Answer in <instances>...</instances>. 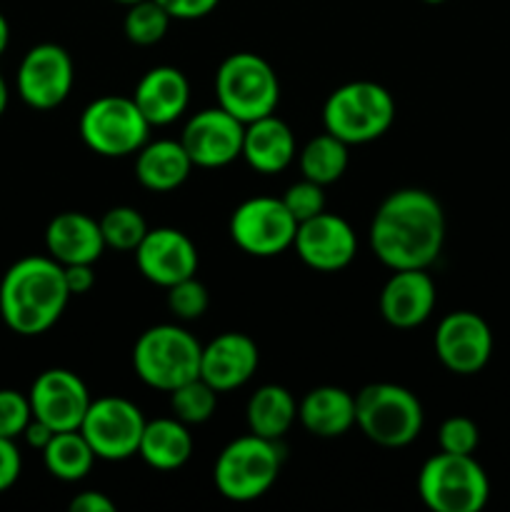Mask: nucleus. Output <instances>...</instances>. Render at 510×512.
I'll return each instance as SVG.
<instances>
[{
    "instance_id": "nucleus-24",
    "label": "nucleus",
    "mask_w": 510,
    "mask_h": 512,
    "mask_svg": "<svg viewBox=\"0 0 510 512\" xmlns=\"http://www.w3.org/2000/svg\"><path fill=\"white\" fill-rule=\"evenodd\" d=\"M193 160L180 140H155L135 153V178L153 193L180 188L193 170Z\"/></svg>"
},
{
    "instance_id": "nucleus-19",
    "label": "nucleus",
    "mask_w": 510,
    "mask_h": 512,
    "mask_svg": "<svg viewBox=\"0 0 510 512\" xmlns=\"http://www.w3.org/2000/svg\"><path fill=\"white\" fill-rule=\"evenodd\" d=\"M435 308V283L425 270H393L380 293V313L393 328H418Z\"/></svg>"
},
{
    "instance_id": "nucleus-37",
    "label": "nucleus",
    "mask_w": 510,
    "mask_h": 512,
    "mask_svg": "<svg viewBox=\"0 0 510 512\" xmlns=\"http://www.w3.org/2000/svg\"><path fill=\"white\" fill-rule=\"evenodd\" d=\"M173 20H198L213 13L220 0H158Z\"/></svg>"
},
{
    "instance_id": "nucleus-5",
    "label": "nucleus",
    "mask_w": 510,
    "mask_h": 512,
    "mask_svg": "<svg viewBox=\"0 0 510 512\" xmlns=\"http://www.w3.org/2000/svg\"><path fill=\"white\" fill-rule=\"evenodd\" d=\"M283 465L278 440L245 435L225 445L213 468L218 493L233 503H253L275 485Z\"/></svg>"
},
{
    "instance_id": "nucleus-30",
    "label": "nucleus",
    "mask_w": 510,
    "mask_h": 512,
    "mask_svg": "<svg viewBox=\"0 0 510 512\" xmlns=\"http://www.w3.org/2000/svg\"><path fill=\"white\" fill-rule=\"evenodd\" d=\"M170 15L158 0H138L128 5L123 20V33L135 45H155L165 38L170 28Z\"/></svg>"
},
{
    "instance_id": "nucleus-41",
    "label": "nucleus",
    "mask_w": 510,
    "mask_h": 512,
    "mask_svg": "<svg viewBox=\"0 0 510 512\" xmlns=\"http://www.w3.org/2000/svg\"><path fill=\"white\" fill-rule=\"evenodd\" d=\"M8 43H10V25H8V20H5V15L0 13V55L5 53Z\"/></svg>"
},
{
    "instance_id": "nucleus-31",
    "label": "nucleus",
    "mask_w": 510,
    "mask_h": 512,
    "mask_svg": "<svg viewBox=\"0 0 510 512\" xmlns=\"http://www.w3.org/2000/svg\"><path fill=\"white\" fill-rule=\"evenodd\" d=\"M100 230H103L108 248L135 250L150 228L143 215H140V210L130 208V205H118V208H110L100 218Z\"/></svg>"
},
{
    "instance_id": "nucleus-20",
    "label": "nucleus",
    "mask_w": 510,
    "mask_h": 512,
    "mask_svg": "<svg viewBox=\"0 0 510 512\" xmlns=\"http://www.w3.org/2000/svg\"><path fill=\"white\" fill-rule=\"evenodd\" d=\"M45 248L60 265H95L108 248L100 230V220L85 213L55 215L45 228Z\"/></svg>"
},
{
    "instance_id": "nucleus-15",
    "label": "nucleus",
    "mask_w": 510,
    "mask_h": 512,
    "mask_svg": "<svg viewBox=\"0 0 510 512\" xmlns=\"http://www.w3.org/2000/svg\"><path fill=\"white\" fill-rule=\"evenodd\" d=\"M245 123L223 108H205L195 113L183 128L180 143L195 168H223L243 153Z\"/></svg>"
},
{
    "instance_id": "nucleus-28",
    "label": "nucleus",
    "mask_w": 510,
    "mask_h": 512,
    "mask_svg": "<svg viewBox=\"0 0 510 512\" xmlns=\"http://www.w3.org/2000/svg\"><path fill=\"white\" fill-rule=\"evenodd\" d=\"M298 163L303 178L325 188V185L343 178L345 168H348V143L325 130L323 135H315L313 140H308V145L298 153Z\"/></svg>"
},
{
    "instance_id": "nucleus-14",
    "label": "nucleus",
    "mask_w": 510,
    "mask_h": 512,
    "mask_svg": "<svg viewBox=\"0 0 510 512\" xmlns=\"http://www.w3.org/2000/svg\"><path fill=\"white\" fill-rule=\"evenodd\" d=\"M33 418L55 433L78 430L90 408V393L83 380L65 368H50L35 378L28 393Z\"/></svg>"
},
{
    "instance_id": "nucleus-26",
    "label": "nucleus",
    "mask_w": 510,
    "mask_h": 512,
    "mask_svg": "<svg viewBox=\"0 0 510 512\" xmlns=\"http://www.w3.org/2000/svg\"><path fill=\"white\" fill-rule=\"evenodd\" d=\"M248 428L265 440H280L298 420V403L283 385H263L248 400Z\"/></svg>"
},
{
    "instance_id": "nucleus-10",
    "label": "nucleus",
    "mask_w": 510,
    "mask_h": 512,
    "mask_svg": "<svg viewBox=\"0 0 510 512\" xmlns=\"http://www.w3.org/2000/svg\"><path fill=\"white\" fill-rule=\"evenodd\" d=\"M145 423L148 420L130 400L98 398L90 403L78 430L90 443L95 458L118 463V460H128L138 453Z\"/></svg>"
},
{
    "instance_id": "nucleus-33",
    "label": "nucleus",
    "mask_w": 510,
    "mask_h": 512,
    "mask_svg": "<svg viewBox=\"0 0 510 512\" xmlns=\"http://www.w3.org/2000/svg\"><path fill=\"white\" fill-rule=\"evenodd\" d=\"M288 208V213L293 215L295 223H305V220L315 218L318 213L325 210V193H323V185L313 183V180L303 178L300 183H293L285 195L280 198Z\"/></svg>"
},
{
    "instance_id": "nucleus-22",
    "label": "nucleus",
    "mask_w": 510,
    "mask_h": 512,
    "mask_svg": "<svg viewBox=\"0 0 510 512\" xmlns=\"http://www.w3.org/2000/svg\"><path fill=\"white\" fill-rule=\"evenodd\" d=\"M245 163L263 175L283 173L295 160V135L285 120L275 118V113L265 118L245 123L243 153Z\"/></svg>"
},
{
    "instance_id": "nucleus-16",
    "label": "nucleus",
    "mask_w": 510,
    "mask_h": 512,
    "mask_svg": "<svg viewBox=\"0 0 510 512\" xmlns=\"http://www.w3.org/2000/svg\"><path fill=\"white\" fill-rule=\"evenodd\" d=\"M293 248L308 268L318 273H338L353 263L358 253V238L340 215L323 210L315 218L298 223Z\"/></svg>"
},
{
    "instance_id": "nucleus-17",
    "label": "nucleus",
    "mask_w": 510,
    "mask_h": 512,
    "mask_svg": "<svg viewBox=\"0 0 510 512\" xmlns=\"http://www.w3.org/2000/svg\"><path fill=\"white\" fill-rule=\"evenodd\" d=\"M133 253L143 278L160 288H170L198 273V248L175 228L148 230Z\"/></svg>"
},
{
    "instance_id": "nucleus-35",
    "label": "nucleus",
    "mask_w": 510,
    "mask_h": 512,
    "mask_svg": "<svg viewBox=\"0 0 510 512\" xmlns=\"http://www.w3.org/2000/svg\"><path fill=\"white\" fill-rule=\"evenodd\" d=\"M33 420L28 395L18 390H0V438H20Z\"/></svg>"
},
{
    "instance_id": "nucleus-18",
    "label": "nucleus",
    "mask_w": 510,
    "mask_h": 512,
    "mask_svg": "<svg viewBox=\"0 0 510 512\" xmlns=\"http://www.w3.org/2000/svg\"><path fill=\"white\" fill-rule=\"evenodd\" d=\"M258 363L260 353L253 338L243 333H223L203 345L200 378L213 385L218 393H228L248 383L258 370Z\"/></svg>"
},
{
    "instance_id": "nucleus-39",
    "label": "nucleus",
    "mask_w": 510,
    "mask_h": 512,
    "mask_svg": "<svg viewBox=\"0 0 510 512\" xmlns=\"http://www.w3.org/2000/svg\"><path fill=\"white\" fill-rule=\"evenodd\" d=\"M113 500L108 495L98 493V490H88V493H80L78 498L70 500V512H115Z\"/></svg>"
},
{
    "instance_id": "nucleus-11",
    "label": "nucleus",
    "mask_w": 510,
    "mask_h": 512,
    "mask_svg": "<svg viewBox=\"0 0 510 512\" xmlns=\"http://www.w3.org/2000/svg\"><path fill=\"white\" fill-rule=\"evenodd\" d=\"M295 223L280 198H250L233 210L230 238L253 258H273L293 248Z\"/></svg>"
},
{
    "instance_id": "nucleus-25",
    "label": "nucleus",
    "mask_w": 510,
    "mask_h": 512,
    "mask_svg": "<svg viewBox=\"0 0 510 512\" xmlns=\"http://www.w3.org/2000/svg\"><path fill=\"white\" fill-rule=\"evenodd\" d=\"M138 455L155 470H178L193 455V435L178 418L145 423Z\"/></svg>"
},
{
    "instance_id": "nucleus-12",
    "label": "nucleus",
    "mask_w": 510,
    "mask_h": 512,
    "mask_svg": "<svg viewBox=\"0 0 510 512\" xmlns=\"http://www.w3.org/2000/svg\"><path fill=\"white\" fill-rule=\"evenodd\" d=\"M75 83L73 58L55 43H40L20 60L15 85L23 103L35 110H53L70 95Z\"/></svg>"
},
{
    "instance_id": "nucleus-7",
    "label": "nucleus",
    "mask_w": 510,
    "mask_h": 512,
    "mask_svg": "<svg viewBox=\"0 0 510 512\" xmlns=\"http://www.w3.org/2000/svg\"><path fill=\"white\" fill-rule=\"evenodd\" d=\"M418 493L433 512H480L490 498V483L473 455L440 450L420 468Z\"/></svg>"
},
{
    "instance_id": "nucleus-44",
    "label": "nucleus",
    "mask_w": 510,
    "mask_h": 512,
    "mask_svg": "<svg viewBox=\"0 0 510 512\" xmlns=\"http://www.w3.org/2000/svg\"><path fill=\"white\" fill-rule=\"evenodd\" d=\"M423 3H430V5H440V3H445V0H423Z\"/></svg>"
},
{
    "instance_id": "nucleus-6",
    "label": "nucleus",
    "mask_w": 510,
    "mask_h": 512,
    "mask_svg": "<svg viewBox=\"0 0 510 512\" xmlns=\"http://www.w3.org/2000/svg\"><path fill=\"white\" fill-rule=\"evenodd\" d=\"M200 355L203 345L188 330L180 325H155L135 340L133 368L145 385L170 393L198 378Z\"/></svg>"
},
{
    "instance_id": "nucleus-38",
    "label": "nucleus",
    "mask_w": 510,
    "mask_h": 512,
    "mask_svg": "<svg viewBox=\"0 0 510 512\" xmlns=\"http://www.w3.org/2000/svg\"><path fill=\"white\" fill-rule=\"evenodd\" d=\"M65 285H68L70 295H85L93 290L95 273L93 265H63Z\"/></svg>"
},
{
    "instance_id": "nucleus-13",
    "label": "nucleus",
    "mask_w": 510,
    "mask_h": 512,
    "mask_svg": "<svg viewBox=\"0 0 510 512\" xmlns=\"http://www.w3.org/2000/svg\"><path fill=\"white\" fill-rule=\"evenodd\" d=\"M435 355L450 373H480L493 355L490 325L470 310H455L445 315L435 330Z\"/></svg>"
},
{
    "instance_id": "nucleus-42",
    "label": "nucleus",
    "mask_w": 510,
    "mask_h": 512,
    "mask_svg": "<svg viewBox=\"0 0 510 512\" xmlns=\"http://www.w3.org/2000/svg\"><path fill=\"white\" fill-rule=\"evenodd\" d=\"M5 108H8V85H5L3 75H0V115L5 113Z\"/></svg>"
},
{
    "instance_id": "nucleus-2",
    "label": "nucleus",
    "mask_w": 510,
    "mask_h": 512,
    "mask_svg": "<svg viewBox=\"0 0 510 512\" xmlns=\"http://www.w3.org/2000/svg\"><path fill=\"white\" fill-rule=\"evenodd\" d=\"M70 298L63 265L50 255L18 260L0 280V315L13 333L25 338L48 333Z\"/></svg>"
},
{
    "instance_id": "nucleus-29",
    "label": "nucleus",
    "mask_w": 510,
    "mask_h": 512,
    "mask_svg": "<svg viewBox=\"0 0 510 512\" xmlns=\"http://www.w3.org/2000/svg\"><path fill=\"white\" fill-rule=\"evenodd\" d=\"M215 408H218V390L205 383L200 375L170 390V410H173V418H178L180 423H208L215 415Z\"/></svg>"
},
{
    "instance_id": "nucleus-3",
    "label": "nucleus",
    "mask_w": 510,
    "mask_h": 512,
    "mask_svg": "<svg viewBox=\"0 0 510 512\" xmlns=\"http://www.w3.org/2000/svg\"><path fill=\"white\" fill-rule=\"evenodd\" d=\"M395 100L383 85L355 80L335 88L323 105V125L348 145L373 143L390 130Z\"/></svg>"
},
{
    "instance_id": "nucleus-1",
    "label": "nucleus",
    "mask_w": 510,
    "mask_h": 512,
    "mask_svg": "<svg viewBox=\"0 0 510 512\" xmlns=\"http://www.w3.org/2000/svg\"><path fill=\"white\" fill-rule=\"evenodd\" d=\"M443 243L445 213L428 190H395L370 223V248L390 270H428Z\"/></svg>"
},
{
    "instance_id": "nucleus-9",
    "label": "nucleus",
    "mask_w": 510,
    "mask_h": 512,
    "mask_svg": "<svg viewBox=\"0 0 510 512\" xmlns=\"http://www.w3.org/2000/svg\"><path fill=\"white\" fill-rule=\"evenodd\" d=\"M153 125L140 113L138 103L125 95H103L85 105L80 115V138L103 158L135 155L148 143Z\"/></svg>"
},
{
    "instance_id": "nucleus-32",
    "label": "nucleus",
    "mask_w": 510,
    "mask_h": 512,
    "mask_svg": "<svg viewBox=\"0 0 510 512\" xmlns=\"http://www.w3.org/2000/svg\"><path fill=\"white\" fill-rule=\"evenodd\" d=\"M165 290H168V308L175 318L198 320L208 310V288L195 275Z\"/></svg>"
},
{
    "instance_id": "nucleus-27",
    "label": "nucleus",
    "mask_w": 510,
    "mask_h": 512,
    "mask_svg": "<svg viewBox=\"0 0 510 512\" xmlns=\"http://www.w3.org/2000/svg\"><path fill=\"white\" fill-rule=\"evenodd\" d=\"M95 453L80 430H63L43 448V463L53 478L63 483H78L93 470Z\"/></svg>"
},
{
    "instance_id": "nucleus-21",
    "label": "nucleus",
    "mask_w": 510,
    "mask_h": 512,
    "mask_svg": "<svg viewBox=\"0 0 510 512\" xmlns=\"http://www.w3.org/2000/svg\"><path fill=\"white\" fill-rule=\"evenodd\" d=\"M133 100L150 125H170L190 103L188 78L173 65H155L138 80Z\"/></svg>"
},
{
    "instance_id": "nucleus-4",
    "label": "nucleus",
    "mask_w": 510,
    "mask_h": 512,
    "mask_svg": "<svg viewBox=\"0 0 510 512\" xmlns=\"http://www.w3.org/2000/svg\"><path fill=\"white\" fill-rule=\"evenodd\" d=\"M355 425L383 448H405L423 430V405L408 388L370 383L355 395Z\"/></svg>"
},
{
    "instance_id": "nucleus-36",
    "label": "nucleus",
    "mask_w": 510,
    "mask_h": 512,
    "mask_svg": "<svg viewBox=\"0 0 510 512\" xmlns=\"http://www.w3.org/2000/svg\"><path fill=\"white\" fill-rule=\"evenodd\" d=\"M23 470V458L15 445V440L0 438V493L13 488Z\"/></svg>"
},
{
    "instance_id": "nucleus-40",
    "label": "nucleus",
    "mask_w": 510,
    "mask_h": 512,
    "mask_svg": "<svg viewBox=\"0 0 510 512\" xmlns=\"http://www.w3.org/2000/svg\"><path fill=\"white\" fill-rule=\"evenodd\" d=\"M25 440H28V445L30 448H35V450H43L45 445L50 443V438H53L55 435V430H50L48 425L45 423H40L38 418H33L28 423V428H25Z\"/></svg>"
},
{
    "instance_id": "nucleus-8",
    "label": "nucleus",
    "mask_w": 510,
    "mask_h": 512,
    "mask_svg": "<svg viewBox=\"0 0 510 512\" xmlns=\"http://www.w3.org/2000/svg\"><path fill=\"white\" fill-rule=\"evenodd\" d=\"M218 105L238 118L253 123L275 113L280 100V83L273 65L255 53H233L220 63L215 73Z\"/></svg>"
},
{
    "instance_id": "nucleus-34",
    "label": "nucleus",
    "mask_w": 510,
    "mask_h": 512,
    "mask_svg": "<svg viewBox=\"0 0 510 512\" xmlns=\"http://www.w3.org/2000/svg\"><path fill=\"white\" fill-rule=\"evenodd\" d=\"M480 443L478 425L463 415H453V418L443 420L438 430V445L443 453L453 455H473Z\"/></svg>"
},
{
    "instance_id": "nucleus-43",
    "label": "nucleus",
    "mask_w": 510,
    "mask_h": 512,
    "mask_svg": "<svg viewBox=\"0 0 510 512\" xmlns=\"http://www.w3.org/2000/svg\"><path fill=\"white\" fill-rule=\"evenodd\" d=\"M115 3H120V5H133V3H138V0H115Z\"/></svg>"
},
{
    "instance_id": "nucleus-23",
    "label": "nucleus",
    "mask_w": 510,
    "mask_h": 512,
    "mask_svg": "<svg viewBox=\"0 0 510 512\" xmlns=\"http://www.w3.org/2000/svg\"><path fill=\"white\" fill-rule=\"evenodd\" d=\"M298 420L315 438H340L355 425V398L335 385H320L298 403Z\"/></svg>"
}]
</instances>
